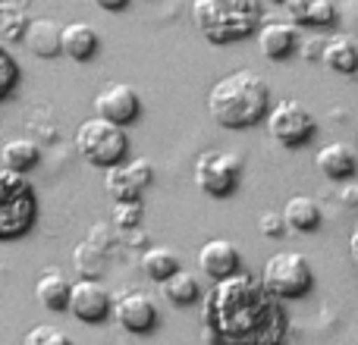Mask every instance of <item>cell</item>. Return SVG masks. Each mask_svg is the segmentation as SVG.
<instances>
[{
    "label": "cell",
    "mask_w": 358,
    "mask_h": 345,
    "mask_svg": "<svg viewBox=\"0 0 358 345\" xmlns=\"http://www.w3.org/2000/svg\"><path fill=\"white\" fill-rule=\"evenodd\" d=\"M255 35H258V47L267 60H286L292 50H299L296 22H277V19L264 22V19H261V25L255 29Z\"/></svg>",
    "instance_id": "5bb4252c"
},
{
    "label": "cell",
    "mask_w": 358,
    "mask_h": 345,
    "mask_svg": "<svg viewBox=\"0 0 358 345\" xmlns=\"http://www.w3.org/2000/svg\"><path fill=\"white\" fill-rule=\"evenodd\" d=\"M35 295L38 304L48 311H66V298H69V279L63 277L57 267H48V270L38 277L35 283Z\"/></svg>",
    "instance_id": "44dd1931"
},
{
    "label": "cell",
    "mask_w": 358,
    "mask_h": 345,
    "mask_svg": "<svg viewBox=\"0 0 358 345\" xmlns=\"http://www.w3.org/2000/svg\"><path fill=\"white\" fill-rule=\"evenodd\" d=\"M94 6H101V10H107V13H117V10H123L129 0H92Z\"/></svg>",
    "instance_id": "d6a6232c"
},
{
    "label": "cell",
    "mask_w": 358,
    "mask_h": 345,
    "mask_svg": "<svg viewBox=\"0 0 358 345\" xmlns=\"http://www.w3.org/2000/svg\"><path fill=\"white\" fill-rule=\"evenodd\" d=\"M22 44L29 47V54L50 60V57L60 54V25L50 22V19H29L22 31Z\"/></svg>",
    "instance_id": "ac0fdd59"
},
{
    "label": "cell",
    "mask_w": 358,
    "mask_h": 345,
    "mask_svg": "<svg viewBox=\"0 0 358 345\" xmlns=\"http://www.w3.org/2000/svg\"><path fill=\"white\" fill-rule=\"evenodd\" d=\"M261 283L267 292H273L277 298H302L315 289V270H311L308 258L299 251H277L267 258Z\"/></svg>",
    "instance_id": "8992f818"
},
{
    "label": "cell",
    "mask_w": 358,
    "mask_h": 345,
    "mask_svg": "<svg viewBox=\"0 0 358 345\" xmlns=\"http://www.w3.org/2000/svg\"><path fill=\"white\" fill-rule=\"evenodd\" d=\"M242 182V163L227 151H204L195 161V185L210 198H229Z\"/></svg>",
    "instance_id": "ba28073f"
},
{
    "label": "cell",
    "mask_w": 358,
    "mask_h": 345,
    "mask_svg": "<svg viewBox=\"0 0 358 345\" xmlns=\"http://www.w3.org/2000/svg\"><path fill=\"white\" fill-rule=\"evenodd\" d=\"M155 182V163L148 157H132V161H120L107 167L104 185L110 191L113 201H142L145 189Z\"/></svg>",
    "instance_id": "9c48e42d"
},
{
    "label": "cell",
    "mask_w": 358,
    "mask_h": 345,
    "mask_svg": "<svg viewBox=\"0 0 358 345\" xmlns=\"http://www.w3.org/2000/svg\"><path fill=\"white\" fill-rule=\"evenodd\" d=\"M271 107V88L258 73L236 69L208 91V113L223 129H252Z\"/></svg>",
    "instance_id": "7a4b0ae2"
},
{
    "label": "cell",
    "mask_w": 358,
    "mask_h": 345,
    "mask_svg": "<svg viewBox=\"0 0 358 345\" xmlns=\"http://www.w3.org/2000/svg\"><path fill=\"white\" fill-rule=\"evenodd\" d=\"M258 229H261L264 235H271V239H280V235L286 233V220H283V214H277V210H267V214H261Z\"/></svg>",
    "instance_id": "f546056e"
},
{
    "label": "cell",
    "mask_w": 358,
    "mask_h": 345,
    "mask_svg": "<svg viewBox=\"0 0 358 345\" xmlns=\"http://www.w3.org/2000/svg\"><path fill=\"white\" fill-rule=\"evenodd\" d=\"M204 327L208 339L236 342V345H264L280 342L286 336L283 298L264 289L258 277L239 267L223 279H214L204 295Z\"/></svg>",
    "instance_id": "6da1fadb"
},
{
    "label": "cell",
    "mask_w": 358,
    "mask_h": 345,
    "mask_svg": "<svg viewBox=\"0 0 358 345\" xmlns=\"http://www.w3.org/2000/svg\"><path fill=\"white\" fill-rule=\"evenodd\" d=\"M19 85V63L16 57L6 50V44L0 41V101H6Z\"/></svg>",
    "instance_id": "4316f807"
},
{
    "label": "cell",
    "mask_w": 358,
    "mask_h": 345,
    "mask_svg": "<svg viewBox=\"0 0 358 345\" xmlns=\"http://www.w3.org/2000/svg\"><path fill=\"white\" fill-rule=\"evenodd\" d=\"M38 220V195L25 172L0 163V242L22 239Z\"/></svg>",
    "instance_id": "277c9868"
},
{
    "label": "cell",
    "mask_w": 358,
    "mask_h": 345,
    "mask_svg": "<svg viewBox=\"0 0 358 345\" xmlns=\"http://www.w3.org/2000/svg\"><path fill=\"white\" fill-rule=\"evenodd\" d=\"M76 151L85 157L92 167H113L126 157L129 151V135H126V126H117L104 117L85 119V123L76 129Z\"/></svg>",
    "instance_id": "5b68a950"
},
{
    "label": "cell",
    "mask_w": 358,
    "mask_h": 345,
    "mask_svg": "<svg viewBox=\"0 0 358 345\" xmlns=\"http://www.w3.org/2000/svg\"><path fill=\"white\" fill-rule=\"evenodd\" d=\"M340 191H336V201L340 204H346V207H358V182L352 176H346V179H340Z\"/></svg>",
    "instance_id": "4dcf8cb0"
},
{
    "label": "cell",
    "mask_w": 358,
    "mask_h": 345,
    "mask_svg": "<svg viewBox=\"0 0 358 345\" xmlns=\"http://www.w3.org/2000/svg\"><path fill=\"white\" fill-rule=\"evenodd\" d=\"M110 223L113 229H138L142 223V201H113V214H110Z\"/></svg>",
    "instance_id": "83f0119b"
},
{
    "label": "cell",
    "mask_w": 358,
    "mask_h": 345,
    "mask_svg": "<svg viewBox=\"0 0 358 345\" xmlns=\"http://www.w3.org/2000/svg\"><path fill=\"white\" fill-rule=\"evenodd\" d=\"M321 60L330 73L355 75L358 73V44L349 35H330V38H324Z\"/></svg>",
    "instance_id": "2e32d148"
},
{
    "label": "cell",
    "mask_w": 358,
    "mask_h": 345,
    "mask_svg": "<svg viewBox=\"0 0 358 345\" xmlns=\"http://www.w3.org/2000/svg\"><path fill=\"white\" fill-rule=\"evenodd\" d=\"M38 161H41V145L31 142V138H10V142L0 148V163L16 172L35 170Z\"/></svg>",
    "instance_id": "603a6c76"
},
{
    "label": "cell",
    "mask_w": 358,
    "mask_h": 345,
    "mask_svg": "<svg viewBox=\"0 0 358 345\" xmlns=\"http://www.w3.org/2000/svg\"><path fill=\"white\" fill-rule=\"evenodd\" d=\"M299 47H302V57L305 60H321V47H324V38H305V41H299Z\"/></svg>",
    "instance_id": "1f68e13d"
},
{
    "label": "cell",
    "mask_w": 358,
    "mask_h": 345,
    "mask_svg": "<svg viewBox=\"0 0 358 345\" xmlns=\"http://www.w3.org/2000/svg\"><path fill=\"white\" fill-rule=\"evenodd\" d=\"M66 311L82 323H101L110 314V292L94 277H82L79 283H69Z\"/></svg>",
    "instance_id": "8fae6325"
},
{
    "label": "cell",
    "mask_w": 358,
    "mask_h": 345,
    "mask_svg": "<svg viewBox=\"0 0 358 345\" xmlns=\"http://www.w3.org/2000/svg\"><path fill=\"white\" fill-rule=\"evenodd\" d=\"M94 113L117 126H129V123H136L138 113H142V98H138V91L132 85L113 82V85L98 91V98H94Z\"/></svg>",
    "instance_id": "7c38bea8"
},
{
    "label": "cell",
    "mask_w": 358,
    "mask_h": 345,
    "mask_svg": "<svg viewBox=\"0 0 358 345\" xmlns=\"http://www.w3.org/2000/svg\"><path fill=\"white\" fill-rule=\"evenodd\" d=\"M161 292L170 304H176V308H189V304H195L198 298H201V286H198V279L192 277L189 270H182V267H176L170 277L161 279Z\"/></svg>",
    "instance_id": "7402d4cb"
},
{
    "label": "cell",
    "mask_w": 358,
    "mask_h": 345,
    "mask_svg": "<svg viewBox=\"0 0 358 345\" xmlns=\"http://www.w3.org/2000/svg\"><path fill=\"white\" fill-rule=\"evenodd\" d=\"M98 31L88 22H69L60 29V54H66L69 60L85 63L98 54Z\"/></svg>",
    "instance_id": "9a60e30c"
},
{
    "label": "cell",
    "mask_w": 358,
    "mask_h": 345,
    "mask_svg": "<svg viewBox=\"0 0 358 345\" xmlns=\"http://www.w3.org/2000/svg\"><path fill=\"white\" fill-rule=\"evenodd\" d=\"M355 161H358L355 148L352 145H346V142H330L315 154V167L321 170L327 179H336V182L346 179V176H352Z\"/></svg>",
    "instance_id": "e0dca14e"
},
{
    "label": "cell",
    "mask_w": 358,
    "mask_h": 345,
    "mask_svg": "<svg viewBox=\"0 0 358 345\" xmlns=\"http://www.w3.org/2000/svg\"><path fill=\"white\" fill-rule=\"evenodd\" d=\"M110 314L126 333H151L157 327V304L148 292L142 289H126L117 298H110Z\"/></svg>",
    "instance_id": "30bf717a"
},
{
    "label": "cell",
    "mask_w": 358,
    "mask_h": 345,
    "mask_svg": "<svg viewBox=\"0 0 358 345\" xmlns=\"http://www.w3.org/2000/svg\"><path fill=\"white\" fill-rule=\"evenodd\" d=\"M271 3H283V0H271Z\"/></svg>",
    "instance_id": "d590c367"
},
{
    "label": "cell",
    "mask_w": 358,
    "mask_h": 345,
    "mask_svg": "<svg viewBox=\"0 0 358 345\" xmlns=\"http://www.w3.org/2000/svg\"><path fill=\"white\" fill-rule=\"evenodd\" d=\"M264 123H267L271 138L280 142L283 148H302V145H308L317 132V119L311 117V110L302 104V101H292V98L267 107Z\"/></svg>",
    "instance_id": "52a82bcc"
},
{
    "label": "cell",
    "mask_w": 358,
    "mask_h": 345,
    "mask_svg": "<svg viewBox=\"0 0 358 345\" xmlns=\"http://www.w3.org/2000/svg\"><path fill=\"white\" fill-rule=\"evenodd\" d=\"M296 25L327 29L336 22V0H283Z\"/></svg>",
    "instance_id": "d6986e66"
},
{
    "label": "cell",
    "mask_w": 358,
    "mask_h": 345,
    "mask_svg": "<svg viewBox=\"0 0 358 345\" xmlns=\"http://www.w3.org/2000/svg\"><path fill=\"white\" fill-rule=\"evenodd\" d=\"M198 267H201V273L210 279V283L229 277V273H236L242 267L239 248H236L229 239H208L201 248H198Z\"/></svg>",
    "instance_id": "4fadbf2b"
},
{
    "label": "cell",
    "mask_w": 358,
    "mask_h": 345,
    "mask_svg": "<svg viewBox=\"0 0 358 345\" xmlns=\"http://www.w3.org/2000/svg\"><path fill=\"white\" fill-rule=\"evenodd\" d=\"M179 267V258H176V251L173 248H164V245H155V248H148V251L142 254V270L148 273L155 283H161L164 277H170Z\"/></svg>",
    "instance_id": "d4e9b609"
},
{
    "label": "cell",
    "mask_w": 358,
    "mask_h": 345,
    "mask_svg": "<svg viewBox=\"0 0 358 345\" xmlns=\"http://www.w3.org/2000/svg\"><path fill=\"white\" fill-rule=\"evenodd\" d=\"M25 345H69V336L57 327H35L25 333Z\"/></svg>",
    "instance_id": "f1b7e54d"
},
{
    "label": "cell",
    "mask_w": 358,
    "mask_h": 345,
    "mask_svg": "<svg viewBox=\"0 0 358 345\" xmlns=\"http://www.w3.org/2000/svg\"><path fill=\"white\" fill-rule=\"evenodd\" d=\"M25 25H29V13H25V6L16 3V0H0V41L3 44L22 41Z\"/></svg>",
    "instance_id": "cb8c5ba5"
},
{
    "label": "cell",
    "mask_w": 358,
    "mask_h": 345,
    "mask_svg": "<svg viewBox=\"0 0 358 345\" xmlns=\"http://www.w3.org/2000/svg\"><path fill=\"white\" fill-rule=\"evenodd\" d=\"M349 254H352V264H355V270H358V223H355V229H352V242H349Z\"/></svg>",
    "instance_id": "836d02e7"
},
{
    "label": "cell",
    "mask_w": 358,
    "mask_h": 345,
    "mask_svg": "<svg viewBox=\"0 0 358 345\" xmlns=\"http://www.w3.org/2000/svg\"><path fill=\"white\" fill-rule=\"evenodd\" d=\"M283 220L286 229H296V233H315L321 226V207L311 195H292L283 207Z\"/></svg>",
    "instance_id": "ffe728a7"
},
{
    "label": "cell",
    "mask_w": 358,
    "mask_h": 345,
    "mask_svg": "<svg viewBox=\"0 0 358 345\" xmlns=\"http://www.w3.org/2000/svg\"><path fill=\"white\" fill-rule=\"evenodd\" d=\"M73 260L76 267H79L82 277H101V267H104V251H101L98 245H92V242H82L79 248L73 251Z\"/></svg>",
    "instance_id": "484cf974"
},
{
    "label": "cell",
    "mask_w": 358,
    "mask_h": 345,
    "mask_svg": "<svg viewBox=\"0 0 358 345\" xmlns=\"http://www.w3.org/2000/svg\"><path fill=\"white\" fill-rule=\"evenodd\" d=\"M261 19H264L261 0H195L192 3V22L214 47L252 38Z\"/></svg>",
    "instance_id": "3957f363"
},
{
    "label": "cell",
    "mask_w": 358,
    "mask_h": 345,
    "mask_svg": "<svg viewBox=\"0 0 358 345\" xmlns=\"http://www.w3.org/2000/svg\"><path fill=\"white\" fill-rule=\"evenodd\" d=\"M16 3H22V6H29V0H16Z\"/></svg>",
    "instance_id": "e575fe53"
}]
</instances>
